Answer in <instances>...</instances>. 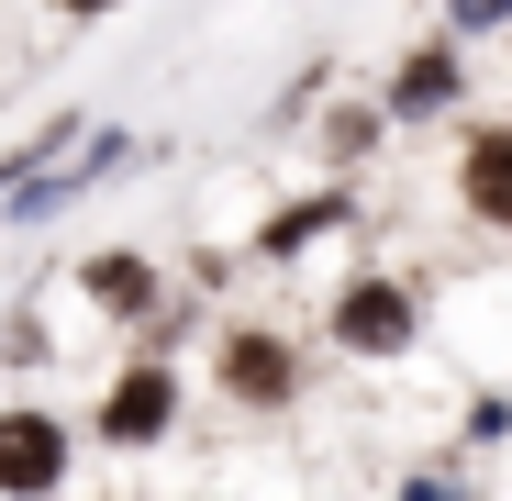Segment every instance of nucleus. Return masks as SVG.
I'll list each match as a JSON object with an SVG mask.
<instances>
[{
	"label": "nucleus",
	"instance_id": "obj_1",
	"mask_svg": "<svg viewBox=\"0 0 512 501\" xmlns=\"http://www.w3.org/2000/svg\"><path fill=\"white\" fill-rule=\"evenodd\" d=\"M167 412H179L167 368H134V379H112V401H101V435H112V446H156V435H167Z\"/></svg>",
	"mask_w": 512,
	"mask_h": 501
},
{
	"label": "nucleus",
	"instance_id": "obj_2",
	"mask_svg": "<svg viewBox=\"0 0 512 501\" xmlns=\"http://www.w3.org/2000/svg\"><path fill=\"white\" fill-rule=\"evenodd\" d=\"M56 468H67V446L45 412H0V490H45Z\"/></svg>",
	"mask_w": 512,
	"mask_h": 501
},
{
	"label": "nucleus",
	"instance_id": "obj_3",
	"mask_svg": "<svg viewBox=\"0 0 512 501\" xmlns=\"http://www.w3.org/2000/svg\"><path fill=\"white\" fill-rule=\"evenodd\" d=\"M334 334H346L357 357H390V346H412V301L368 279V290H346V312H334Z\"/></svg>",
	"mask_w": 512,
	"mask_h": 501
},
{
	"label": "nucleus",
	"instance_id": "obj_4",
	"mask_svg": "<svg viewBox=\"0 0 512 501\" xmlns=\"http://www.w3.org/2000/svg\"><path fill=\"white\" fill-rule=\"evenodd\" d=\"M468 201H479L490 223H512V134H479V145H468Z\"/></svg>",
	"mask_w": 512,
	"mask_h": 501
},
{
	"label": "nucleus",
	"instance_id": "obj_5",
	"mask_svg": "<svg viewBox=\"0 0 512 501\" xmlns=\"http://www.w3.org/2000/svg\"><path fill=\"white\" fill-rule=\"evenodd\" d=\"M234 390H245V401H279V390H290L279 334H245V346H234Z\"/></svg>",
	"mask_w": 512,
	"mask_h": 501
},
{
	"label": "nucleus",
	"instance_id": "obj_6",
	"mask_svg": "<svg viewBox=\"0 0 512 501\" xmlns=\"http://www.w3.org/2000/svg\"><path fill=\"white\" fill-rule=\"evenodd\" d=\"M446 90H457V67H446V56H412V67H401V112H435Z\"/></svg>",
	"mask_w": 512,
	"mask_h": 501
},
{
	"label": "nucleus",
	"instance_id": "obj_7",
	"mask_svg": "<svg viewBox=\"0 0 512 501\" xmlns=\"http://www.w3.org/2000/svg\"><path fill=\"white\" fill-rule=\"evenodd\" d=\"M90 290H101V301H123V312H134V301H145V268H134V257H101V268H90Z\"/></svg>",
	"mask_w": 512,
	"mask_h": 501
},
{
	"label": "nucleus",
	"instance_id": "obj_8",
	"mask_svg": "<svg viewBox=\"0 0 512 501\" xmlns=\"http://www.w3.org/2000/svg\"><path fill=\"white\" fill-rule=\"evenodd\" d=\"M512 12V0H457V23H501Z\"/></svg>",
	"mask_w": 512,
	"mask_h": 501
},
{
	"label": "nucleus",
	"instance_id": "obj_9",
	"mask_svg": "<svg viewBox=\"0 0 512 501\" xmlns=\"http://www.w3.org/2000/svg\"><path fill=\"white\" fill-rule=\"evenodd\" d=\"M78 12H101V0H78Z\"/></svg>",
	"mask_w": 512,
	"mask_h": 501
}]
</instances>
